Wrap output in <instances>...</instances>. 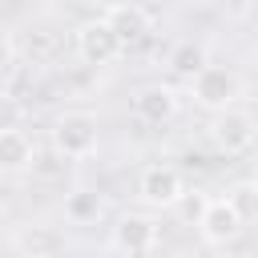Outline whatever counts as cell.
Returning <instances> with one entry per match:
<instances>
[{
  "mask_svg": "<svg viewBox=\"0 0 258 258\" xmlns=\"http://www.w3.org/2000/svg\"><path fill=\"white\" fill-rule=\"evenodd\" d=\"M137 198L153 210H169L185 198V181L173 165H145L137 177Z\"/></svg>",
  "mask_w": 258,
  "mask_h": 258,
  "instance_id": "obj_6",
  "label": "cell"
},
{
  "mask_svg": "<svg viewBox=\"0 0 258 258\" xmlns=\"http://www.w3.org/2000/svg\"><path fill=\"white\" fill-rule=\"evenodd\" d=\"M189 97H194L198 109L222 113V109H230V105L242 97V81H238V73H230V69H222V64H202V69L189 77Z\"/></svg>",
  "mask_w": 258,
  "mask_h": 258,
  "instance_id": "obj_1",
  "label": "cell"
},
{
  "mask_svg": "<svg viewBox=\"0 0 258 258\" xmlns=\"http://www.w3.org/2000/svg\"><path fill=\"white\" fill-rule=\"evenodd\" d=\"M32 157H36V149H32L28 133H20V125L0 129V173H24L32 165Z\"/></svg>",
  "mask_w": 258,
  "mask_h": 258,
  "instance_id": "obj_10",
  "label": "cell"
},
{
  "mask_svg": "<svg viewBox=\"0 0 258 258\" xmlns=\"http://www.w3.org/2000/svg\"><path fill=\"white\" fill-rule=\"evenodd\" d=\"M254 137H258V121H254V113H246V109H222L218 113V121L210 125V141H214V149L218 153H226V157H238V153H246L250 145H254Z\"/></svg>",
  "mask_w": 258,
  "mask_h": 258,
  "instance_id": "obj_3",
  "label": "cell"
},
{
  "mask_svg": "<svg viewBox=\"0 0 258 258\" xmlns=\"http://www.w3.org/2000/svg\"><path fill=\"white\" fill-rule=\"evenodd\" d=\"M12 250H20V254H56V250H64V238L56 234V230H48V226H28L24 234H16V242H12Z\"/></svg>",
  "mask_w": 258,
  "mask_h": 258,
  "instance_id": "obj_11",
  "label": "cell"
},
{
  "mask_svg": "<svg viewBox=\"0 0 258 258\" xmlns=\"http://www.w3.org/2000/svg\"><path fill=\"white\" fill-rule=\"evenodd\" d=\"M125 52V44H121V36L113 32V24L105 20V16H97V20H85L81 28H77V56L85 60V64H113L117 56Z\"/></svg>",
  "mask_w": 258,
  "mask_h": 258,
  "instance_id": "obj_5",
  "label": "cell"
},
{
  "mask_svg": "<svg viewBox=\"0 0 258 258\" xmlns=\"http://www.w3.org/2000/svg\"><path fill=\"white\" fill-rule=\"evenodd\" d=\"M101 214H105V202H101V194H93V189H73V194L64 198V218L77 222V226H89V222H97Z\"/></svg>",
  "mask_w": 258,
  "mask_h": 258,
  "instance_id": "obj_12",
  "label": "cell"
},
{
  "mask_svg": "<svg viewBox=\"0 0 258 258\" xmlns=\"http://www.w3.org/2000/svg\"><path fill=\"white\" fill-rule=\"evenodd\" d=\"M97 141H101V125H97L93 113H60L56 125H52V149L69 161L93 157Z\"/></svg>",
  "mask_w": 258,
  "mask_h": 258,
  "instance_id": "obj_2",
  "label": "cell"
},
{
  "mask_svg": "<svg viewBox=\"0 0 258 258\" xmlns=\"http://www.w3.org/2000/svg\"><path fill=\"white\" fill-rule=\"evenodd\" d=\"M254 185H258V181H254Z\"/></svg>",
  "mask_w": 258,
  "mask_h": 258,
  "instance_id": "obj_18",
  "label": "cell"
},
{
  "mask_svg": "<svg viewBox=\"0 0 258 258\" xmlns=\"http://www.w3.org/2000/svg\"><path fill=\"white\" fill-rule=\"evenodd\" d=\"M157 242H161V230L145 214H125L113 226V238H109V246L117 254H149V250H157Z\"/></svg>",
  "mask_w": 258,
  "mask_h": 258,
  "instance_id": "obj_7",
  "label": "cell"
},
{
  "mask_svg": "<svg viewBox=\"0 0 258 258\" xmlns=\"http://www.w3.org/2000/svg\"><path fill=\"white\" fill-rule=\"evenodd\" d=\"M177 105H181V97H177V89H169V85H145V89L133 93V117L145 121V125H165V121H173V117H177Z\"/></svg>",
  "mask_w": 258,
  "mask_h": 258,
  "instance_id": "obj_8",
  "label": "cell"
},
{
  "mask_svg": "<svg viewBox=\"0 0 258 258\" xmlns=\"http://www.w3.org/2000/svg\"><path fill=\"white\" fill-rule=\"evenodd\" d=\"M202 64H210V60H206V44H202V40H181V44L169 52V73H173V77H185V81H189Z\"/></svg>",
  "mask_w": 258,
  "mask_h": 258,
  "instance_id": "obj_13",
  "label": "cell"
},
{
  "mask_svg": "<svg viewBox=\"0 0 258 258\" xmlns=\"http://www.w3.org/2000/svg\"><path fill=\"white\" fill-rule=\"evenodd\" d=\"M234 206L242 210V218H250V214H258V185L254 181H242V185H234Z\"/></svg>",
  "mask_w": 258,
  "mask_h": 258,
  "instance_id": "obj_14",
  "label": "cell"
},
{
  "mask_svg": "<svg viewBox=\"0 0 258 258\" xmlns=\"http://www.w3.org/2000/svg\"><path fill=\"white\" fill-rule=\"evenodd\" d=\"M254 48H258V28H254Z\"/></svg>",
  "mask_w": 258,
  "mask_h": 258,
  "instance_id": "obj_17",
  "label": "cell"
},
{
  "mask_svg": "<svg viewBox=\"0 0 258 258\" xmlns=\"http://www.w3.org/2000/svg\"><path fill=\"white\" fill-rule=\"evenodd\" d=\"M242 226H246V218H242V210L234 206L230 194H226V198H210V202L202 206V214H198V230H202V242H206V246H226V242H234V238L242 234Z\"/></svg>",
  "mask_w": 258,
  "mask_h": 258,
  "instance_id": "obj_4",
  "label": "cell"
},
{
  "mask_svg": "<svg viewBox=\"0 0 258 258\" xmlns=\"http://www.w3.org/2000/svg\"><path fill=\"white\" fill-rule=\"evenodd\" d=\"M20 117H24V105H20L16 97L0 93V129H16V125H20Z\"/></svg>",
  "mask_w": 258,
  "mask_h": 258,
  "instance_id": "obj_15",
  "label": "cell"
},
{
  "mask_svg": "<svg viewBox=\"0 0 258 258\" xmlns=\"http://www.w3.org/2000/svg\"><path fill=\"white\" fill-rule=\"evenodd\" d=\"M105 20L113 24V32L121 36V44L129 48V44H137V40H145L149 36V28H153V20H149V12L141 8V4H133V0H121V4H109V12H105Z\"/></svg>",
  "mask_w": 258,
  "mask_h": 258,
  "instance_id": "obj_9",
  "label": "cell"
},
{
  "mask_svg": "<svg viewBox=\"0 0 258 258\" xmlns=\"http://www.w3.org/2000/svg\"><path fill=\"white\" fill-rule=\"evenodd\" d=\"M12 56H16V44H12V36L0 28V69H8V64H12Z\"/></svg>",
  "mask_w": 258,
  "mask_h": 258,
  "instance_id": "obj_16",
  "label": "cell"
}]
</instances>
